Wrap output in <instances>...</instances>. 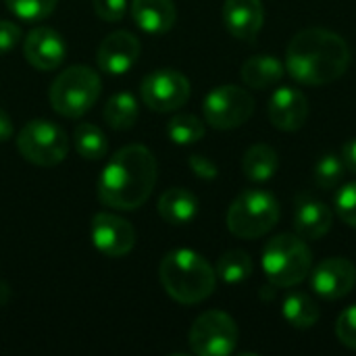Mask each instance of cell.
I'll return each instance as SVG.
<instances>
[{
    "label": "cell",
    "instance_id": "cell-24",
    "mask_svg": "<svg viewBox=\"0 0 356 356\" xmlns=\"http://www.w3.org/2000/svg\"><path fill=\"white\" fill-rule=\"evenodd\" d=\"M73 144L81 159L86 161H100L108 152V140L100 127L94 123H81L73 131Z\"/></svg>",
    "mask_w": 356,
    "mask_h": 356
},
{
    "label": "cell",
    "instance_id": "cell-1",
    "mask_svg": "<svg viewBox=\"0 0 356 356\" xmlns=\"http://www.w3.org/2000/svg\"><path fill=\"white\" fill-rule=\"evenodd\" d=\"M159 177L154 154L142 144L117 150L98 179V198L115 211H136L152 194Z\"/></svg>",
    "mask_w": 356,
    "mask_h": 356
},
{
    "label": "cell",
    "instance_id": "cell-33",
    "mask_svg": "<svg viewBox=\"0 0 356 356\" xmlns=\"http://www.w3.org/2000/svg\"><path fill=\"white\" fill-rule=\"evenodd\" d=\"M21 40V27L13 21H0V56L8 54Z\"/></svg>",
    "mask_w": 356,
    "mask_h": 356
},
{
    "label": "cell",
    "instance_id": "cell-29",
    "mask_svg": "<svg viewBox=\"0 0 356 356\" xmlns=\"http://www.w3.org/2000/svg\"><path fill=\"white\" fill-rule=\"evenodd\" d=\"M336 213L338 217L356 229V181L342 186L336 194Z\"/></svg>",
    "mask_w": 356,
    "mask_h": 356
},
{
    "label": "cell",
    "instance_id": "cell-21",
    "mask_svg": "<svg viewBox=\"0 0 356 356\" xmlns=\"http://www.w3.org/2000/svg\"><path fill=\"white\" fill-rule=\"evenodd\" d=\"M280 167L277 152L267 144H254L242 159V171L250 181H267Z\"/></svg>",
    "mask_w": 356,
    "mask_h": 356
},
{
    "label": "cell",
    "instance_id": "cell-8",
    "mask_svg": "<svg viewBox=\"0 0 356 356\" xmlns=\"http://www.w3.org/2000/svg\"><path fill=\"white\" fill-rule=\"evenodd\" d=\"M204 121L215 129H236L244 125L254 113V98L248 90L240 86H219L213 88L202 104Z\"/></svg>",
    "mask_w": 356,
    "mask_h": 356
},
{
    "label": "cell",
    "instance_id": "cell-35",
    "mask_svg": "<svg viewBox=\"0 0 356 356\" xmlns=\"http://www.w3.org/2000/svg\"><path fill=\"white\" fill-rule=\"evenodd\" d=\"M15 134V127H13V121L8 117V113L4 108H0V144L2 142H8Z\"/></svg>",
    "mask_w": 356,
    "mask_h": 356
},
{
    "label": "cell",
    "instance_id": "cell-32",
    "mask_svg": "<svg viewBox=\"0 0 356 356\" xmlns=\"http://www.w3.org/2000/svg\"><path fill=\"white\" fill-rule=\"evenodd\" d=\"M188 165H190L192 173H194L196 177H200V179L211 181V179H215V177L219 175L217 165H215L209 156H204V154H192V156L188 159Z\"/></svg>",
    "mask_w": 356,
    "mask_h": 356
},
{
    "label": "cell",
    "instance_id": "cell-23",
    "mask_svg": "<svg viewBox=\"0 0 356 356\" xmlns=\"http://www.w3.org/2000/svg\"><path fill=\"white\" fill-rule=\"evenodd\" d=\"M138 113H140L138 100L129 92H119L108 98V102L104 104L102 117L108 127L123 131V129L134 127V123L138 121Z\"/></svg>",
    "mask_w": 356,
    "mask_h": 356
},
{
    "label": "cell",
    "instance_id": "cell-5",
    "mask_svg": "<svg viewBox=\"0 0 356 356\" xmlns=\"http://www.w3.org/2000/svg\"><path fill=\"white\" fill-rule=\"evenodd\" d=\"M100 90L102 81L94 69L86 65H73L54 77L48 98L54 113L67 119H77L96 104Z\"/></svg>",
    "mask_w": 356,
    "mask_h": 356
},
{
    "label": "cell",
    "instance_id": "cell-12",
    "mask_svg": "<svg viewBox=\"0 0 356 356\" xmlns=\"http://www.w3.org/2000/svg\"><path fill=\"white\" fill-rule=\"evenodd\" d=\"M355 284V265L342 257L325 259L311 271V288L317 296L325 300H340L348 296Z\"/></svg>",
    "mask_w": 356,
    "mask_h": 356
},
{
    "label": "cell",
    "instance_id": "cell-7",
    "mask_svg": "<svg viewBox=\"0 0 356 356\" xmlns=\"http://www.w3.org/2000/svg\"><path fill=\"white\" fill-rule=\"evenodd\" d=\"M17 150L31 165L56 167L69 152V138L60 125L46 119H35L19 129Z\"/></svg>",
    "mask_w": 356,
    "mask_h": 356
},
{
    "label": "cell",
    "instance_id": "cell-14",
    "mask_svg": "<svg viewBox=\"0 0 356 356\" xmlns=\"http://www.w3.org/2000/svg\"><path fill=\"white\" fill-rule=\"evenodd\" d=\"M23 54L31 67L40 71H52L63 65L67 56V44L56 29L42 25L27 33L23 42Z\"/></svg>",
    "mask_w": 356,
    "mask_h": 356
},
{
    "label": "cell",
    "instance_id": "cell-11",
    "mask_svg": "<svg viewBox=\"0 0 356 356\" xmlns=\"http://www.w3.org/2000/svg\"><path fill=\"white\" fill-rule=\"evenodd\" d=\"M92 244L108 259H121L136 246V229L129 221L113 213H96L90 225Z\"/></svg>",
    "mask_w": 356,
    "mask_h": 356
},
{
    "label": "cell",
    "instance_id": "cell-6",
    "mask_svg": "<svg viewBox=\"0 0 356 356\" xmlns=\"http://www.w3.org/2000/svg\"><path fill=\"white\" fill-rule=\"evenodd\" d=\"M280 221V202L265 190L242 192L227 211V229L242 240L269 234Z\"/></svg>",
    "mask_w": 356,
    "mask_h": 356
},
{
    "label": "cell",
    "instance_id": "cell-17",
    "mask_svg": "<svg viewBox=\"0 0 356 356\" xmlns=\"http://www.w3.org/2000/svg\"><path fill=\"white\" fill-rule=\"evenodd\" d=\"M334 223V213L321 200L305 196L296 202L294 209V229L302 240H319L323 238Z\"/></svg>",
    "mask_w": 356,
    "mask_h": 356
},
{
    "label": "cell",
    "instance_id": "cell-34",
    "mask_svg": "<svg viewBox=\"0 0 356 356\" xmlns=\"http://www.w3.org/2000/svg\"><path fill=\"white\" fill-rule=\"evenodd\" d=\"M342 163H344V167L350 171V173H355L356 175V138L353 140H348L344 146H342Z\"/></svg>",
    "mask_w": 356,
    "mask_h": 356
},
{
    "label": "cell",
    "instance_id": "cell-31",
    "mask_svg": "<svg viewBox=\"0 0 356 356\" xmlns=\"http://www.w3.org/2000/svg\"><path fill=\"white\" fill-rule=\"evenodd\" d=\"M96 15L106 23H117L125 17L127 0H94Z\"/></svg>",
    "mask_w": 356,
    "mask_h": 356
},
{
    "label": "cell",
    "instance_id": "cell-19",
    "mask_svg": "<svg viewBox=\"0 0 356 356\" xmlns=\"http://www.w3.org/2000/svg\"><path fill=\"white\" fill-rule=\"evenodd\" d=\"M284 73H286V65L271 54L250 56L242 63L240 69L242 81L252 90H267L275 86L277 81H282Z\"/></svg>",
    "mask_w": 356,
    "mask_h": 356
},
{
    "label": "cell",
    "instance_id": "cell-27",
    "mask_svg": "<svg viewBox=\"0 0 356 356\" xmlns=\"http://www.w3.org/2000/svg\"><path fill=\"white\" fill-rule=\"evenodd\" d=\"M344 163L338 154H323L319 159V163L315 165V184L321 188V190H334L340 181H342V175H344Z\"/></svg>",
    "mask_w": 356,
    "mask_h": 356
},
{
    "label": "cell",
    "instance_id": "cell-16",
    "mask_svg": "<svg viewBox=\"0 0 356 356\" xmlns=\"http://www.w3.org/2000/svg\"><path fill=\"white\" fill-rule=\"evenodd\" d=\"M225 29L242 42H252L265 23L263 0H225L223 2Z\"/></svg>",
    "mask_w": 356,
    "mask_h": 356
},
{
    "label": "cell",
    "instance_id": "cell-28",
    "mask_svg": "<svg viewBox=\"0 0 356 356\" xmlns=\"http://www.w3.org/2000/svg\"><path fill=\"white\" fill-rule=\"evenodd\" d=\"M8 10L23 21H42L58 4V0H4Z\"/></svg>",
    "mask_w": 356,
    "mask_h": 356
},
{
    "label": "cell",
    "instance_id": "cell-15",
    "mask_svg": "<svg viewBox=\"0 0 356 356\" xmlns=\"http://www.w3.org/2000/svg\"><path fill=\"white\" fill-rule=\"evenodd\" d=\"M269 119L282 131H298L309 119V98L296 88H280L269 98Z\"/></svg>",
    "mask_w": 356,
    "mask_h": 356
},
{
    "label": "cell",
    "instance_id": "cell-4",
    "mask_svg": "<svg viewBox=\"0 0 356 356\" xmlns=\"http://www.w3.org/2000/svg\"><path fill=\"white\" fill-rule=\"evenodd\" d=\"M261 265L273 288H292L311 275L313 254L298 234H280L267 242Z\"/></svg>",
    "mask_w": 356,
    "mask_h": 356
},
{
    "label": "cell",
    "instance_id": "cell-13",
    "mask_svg": "<svg viewBox=\"0 0 356 356\" xmlns=\"http://www.w3.org/2000/svg\"><path fill=\"white\" fill-rule=\"evenodd\" d=\"M140 52H142L140 40L134 33L121 29V31L108 33L100 42L96 60H98L100 71L108 75H123L138 63Z\"/></svg>",
    "mask_w": 356,
    "mask_h": 356
},
{
    "label": "cell",
    "instance_id": "cell-9",
    "mask_svg": "<svg viewBox=\"0 0 356 356\" xmlns=\"http://www.w3.org/2000/svg\"><path fill=\"white\" fill-rule=\"evenodd\" d=\"M238 346V325L223 311L202 313L190 330V348L198 356H227Z\"/></svg>",
    "mask_w": 356,
    "mask_h": 356
},
{
    "label": "cell",
    "instance_id": "cell-20",
    "mask_svg": "<svg viewBox=\"0 0 356 356\" xmlns=\"http://www.w3.org/2000/svg\"><path fill=\"white\" fill-rule=\"evenodd\" d=\"M198 213V198L186 188H171L159 198V215L169 225H188Z\"/></svg>",
    "mask_w": 356,
    "mask_h": 356
},
{
    "label": "cell",
    "instance_id": "cell-10",
    "mask_svg": "<svg viewBox=\"0 0 356 356\" xmlns=\"http://www.w3.org/2000/svg\"><path fill=\"white\" fill-rule=\"evenodd\" d=\"M140 94L150 111L173 113L188 102L190 81L175 69H156L142 79Z\"/></svg>",
    "mask_w": 356,
    "mask_h": 356
},
{
    "label": "cell",
    "instance_id": "cell-22",
    "mask_svg": "<svg viewBox=\"0 0 356 356\" xmlns=\"http://www.w3.org/2000/svg\"><path fill=\"white\" fill-rule=\"evenodd\" d=\"M282 311H284L286 321L292 327H298V330L313 327L319 321V317H321L319 305L315 302L313 296H309L305 292H292V294H288L286 300H284Z\"/></svg>",
    "mask_w": 356,
    "mask_h": 356
},
{
    "label": "cell",
    "instance_id": "cell-25",
    "mask_svg": "<svg viewBox=\"0 0 356 356\" xmlns=\"http://www.w3.org/2000/svg\"><path fill=\"white\" fill-rule=\"evenodd\" d=\"M215 273L225 284H242L252 273V259L244 250H238V248L236 250H227L217 261Z\"/></svg>",
    "mask_w": 356,
    "mask_h": 356
},
{
    "label": "cell",
    "instance_id": "cell-3",
    "mask_svg": "<svg viewBox=\"0 0 356 356\" xmlns=\"http://www.w3.org/2000/svg\"><path fill=\"white\" fill-rule=\"evenodd\" d=\"M159 277L165 292L179 305H198L207 300L217 286V273L209 261L188 248L165 254Z\"/></svg>",
    "mask_w": 356,
    "mask_h": 356
},
{
    "label": "cell",
    "instance_id": "cell-2",
    "mask_svg": "<svg viewBox=\"0 0 356 356\" xmlns=\"http://www.w3.org/2000/svg\"><path fill=\"white\" fill-rule=\"evenodd\" d=\"M350 65V48L342 35L323 27L298 31L286 48V71L305 86L340 79Z\"/></svg>",
    "mask_w": 356,
    "mask_h": 356
},
{
    "label": "cell",
    "instance_id": "cell-36",
    "mask_svg": "<svg viewBox=\"0 0 356 356\" xmlns=\"http://www.w3.org/2000/svg\"><path fill=\"white\" fill-rule=\"evenodd\" d=\"M8 296H10V290L4 282H0V307H4L8 302Z\"/></svg>",
    "mask_w": 356,
    "mask_h": 356
},
{
    "label": "cell",
    "instance_id": "cell-26",
    "mask_svg": "<svg viewBox=\"0 0 356 356\" xmlns=\"http://www.w3.org/2000/svg\"><path fill=\"white\" fill-rule=\"evenodd\" d=\"M167 136L173 144L179 146H190L196 144L198 140H202L204 136V123L196 117V115H175L169 123H167Z\"/></svg>",
    "mask_w": 356,
    "mask_h": 356
},
{
    "label": "cell",
    "instance_id": "cell-18",
    "mask_svg": "<svg viewBox=\"0 0 356 356\" xmlns=\"http://www.w3.org/2000/svg\"><path fill=\"white\" fill-rule=\"evenodd\" d=\"M129 10L136 25L152 35L167 33L177 21V8L173 0H131Z\"/></svg>",
    "mask_w": 356,
    "mask_h": 356
},
{
    "label": "cell",
    "instance_id": "cell-30",
    "mask_svg": "<svg viewBox=\"0 0 356 356\" xmlns=\"http://www.w3.org/2000/svg\"><path fill=\"white\" fill-rule=\"evenodd\" d=\"M336 336L346 348L356 350V305L340 313L336 321Z\"/></svg>",
    "mask_w": 356,
    "mask_h": 356
}]
</instances>
